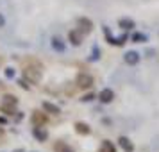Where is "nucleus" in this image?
Masks as SVG:
<instances>
[{"instance_id": "obj_15", "label": "nucleus", "mask_w": 159, "mask_h": 152, "mask_svg": "<svg viewBox=\"0 0 159 152\" xmlns=\"http://www.w3.org/2000/svg\"><path fill=\"white\" fill-rule=\"evenodd\" d=\"M52 47H54L56 50H65V45H63V41H61L59 38H52Z\"/></svg>"}, {"instance_id": "obj_22", "label": "nucleus", "mask_w": 159, "mask_h": 152, "mask_svg": "<svg viewBox=\"0 0 159 152\" xmlns=\"http://www.w3.org/2000/svg\"><path fill=\"white\" fill-rule=\"evenodd\" d=\"M7 122V120H6V118H2V116H0V123H2V125H4V123Z\"/></svg>"}, {"instance_id": "obj_9", "label": "nucleus", "mask_w": 159, "mask_h": 152, "mask_svg": "<svg viewBox=\"0 0 159 152\" xmlns=\"http://www.w3.org/2000/svg\"><path fill=\"white\" fill-rule=\"evenodd\" d=\"M138 61H139V54H138V52L130 50V52L125 54V63H127V65H136Z\"/></svg>"}, {"instance_id": "obj_14", "label": "nucleus", "mask_w": 159, "mask_h": 152, "mask_svg": "<svg viewBox=\"0 0 159 152\" xmlns=\"http://www.w3.org/2000/svg\"><path fill=\"white\" fill-rule=\"evenodd\" d=\"M120 27L122 29H132L134 27V22L129 20V18H123V20H120Z\"/></svg>"}, {"instance_id": "obj_2", "label": "nucleus", "mask_w": 159, "mask_h": 152, "mask_svg": "<svg viewBox=\"0 0 159 152\" xmlns=\"http://www.w3.org/2000/svg\"><path fill=\"white\" fill-rule=\"evenodd\" d=\"M23 77L27 82L30 84H38L39 81H41V73H39V68H32V66H27L25 70H23Z\"/></svg>"}, {"instance_id": "obj_11", "label": "nucleus", "mask_w": 159, "mask_h": 152, "mask_svg": "<svg viewBox=\"0 0 159 152\" xmlns=\"http://www.w3.org/2000/svg\"><path fill=\"white\" fill-rule=\"evenodd\" d=\"M43 109L47 111V113H50V115H59L61 111H59L57 106H54L52 102H43Z\"/></svg>"}, {"instance_id": "obj_8", "label": "nucleus", "mask_w": 159, "mask_h": 152, "mask_svg": "<svg viewBox=\"0 0 159 152\" xmlns=\"http://www.w3.org/2000/svg\"><path fill=\"white\" fill-rule=\"evenodd\" d=\"M118 143H120V147H122L125 152H132L134 150V145L130 143V140L129 138H125V136H122L120 140H118Z\"/></svg>"}, {"instance_id": "obj_19", "label": "nucleus", "mask_w": 159, "mask_h": 152, "mask_svg": "<svg viewBox=\"0 0 159 152\" xmlns=\"http://www.w3.org/2000/svg\"><path fill=\"white\" fill-rule=\"evenodd\" d=\"M6 75H7V77H15V70H13V68H7V70H6Z\"/></svg>"}, {"instance_id": "obj_23", "label": "nucleus", "mask_w": 159, "mask_h": 152, "mask_svg": "<svg viewBox=\"0 0 159 152\" xmlns=\"http://www.w3.org/2000/svg\"><path fill=\"white\" fill-rule=\"evenodd\" d=\"M15 152H23V150H22V149H20V150H15Z\"/></svg>"}, {"instance_id": "obj_12", "label": "nucleus", "mask_w": 159, "mask_h": 152, "mask_svg": "<svg viewBox=\"0 0 159 152\" xmlns=\"http://www.w3.org/2000/svg\"><path fill=\"white\" fill-rule=\"evenodd\" d=\"M75 131H77L79 134H89V132H91L89 125H86V123H82V122L75 123Z\"/></svg>"}, {"instance_id": "obj_16", "label": "nucleus", "mask_w": 159, "mask_h": 152, "mask_svg": "<svg viewBox=\"0 0 159 152\" xmlns=\"http://www.w3.org/2000/svg\"><path fill=\"white\" fill-rule=\"evenodd\" d=\"M100 150H104V152H116V149L113 147L111 141H102V149Z\"/></svg>"}, {"instance_id": "obj_7", "label": "nucleus", "mask_w": 159, "mask_h": 152, "mask_svg": "<svg viewBox=\"0 0 159 152\" xmlns=\"http://www.w3.org/2000/svg\"><path fill=\"white\" fill-rule=\"evenodd\" d=\"M79 27L82 32H91V29H93V22L91 20H88V18H79Z\"/></svg>"}, {"instance_id": "obj_6", "label": "nucleus", "mask_w": 159, "mask_h": 152, "mask_svg": "<svg viewBox=\"0 0 159 152\" xmlns=\"http://www.w3.org/2000/svg\"><path fill=\"white\" fill-rule=\"evenodd\" d=\"M32 134H34V138H36L38 141H45V140L48 138V132H47L45 129H41L39 125H36V127L32 129Z\"/></svg>"}, {"instance_id": "obj_20", "label": "nucleus", "mask_w": 159, "mask_h": 152, "mask_svg": "<svg viewBox=\"0 0 159 152\" xmlns=\"http://www.w3.org/2000/svg\"><path fill=\"white\" fill-rule=\"evenodd\" d=\"M20 84H22V88H25V90H29V84H27V81H20Z\"/></svg>"}, {"instance_id": "obj_18", "label": "nucleus", "mask_w": 159, "mask_h": 152, "mask_svg": "<svg viewBox=\"0 0 159 152\" xmlns=\"http://www.w3.org/2000/svg\"><path fill=\"white\" fill-rule=\"evenodd\" d=\"M89 100H93V95H91V93H88V95L82 97V102H89Z\"/></svg>"}, {"instance_id": "obj_1", "label": "nucleus", "mask_w": 159, "mask_h": 152, "mask_svg": "<svg viewBox=\"0 0 159 152\" xmlns=\"http://www.w3.org/2000/svg\"><path fill=\"white\" fill-rule=\"evenodd\" d=\"M18 106V99L13 95H6L2 97V104H0V111H4L6 115H15V108Z\"/></svg>"}, {"instance_id": "obj_3", "label": "nucleus", "mask_w": 159, "mask_h": 152, "mask_svg": "<svg viewBox=\"0 0 159 152\" xmlns=\"http://www.w3.org/2000/svg\"><path fill=\"white\" fill-rule=\"evenodd\" d=\"M75 84H77L79 88H82V90H88V88L93 86V77H91L89 73H79Z\"/></svg>"}, {"instance_id": "obj_5", "label": "nucleus", "mask_w": 159, "mask_h": 152, "mask_svg": "<svg viewBox=\"0 0 159 152\" xmlns=\"http://www.w3.org/2000/svg\"><path fill=\"white\" fill-rule=\"evenodd\" d=\"M113 99H115V91H113V90L106 88V90H102L100 91V102L109 104V102H113Z\"/></svg>"}, {"instance_id": "obj_21", "label": "nucleus", "mask_w": 159, "mask_h": 152, "mask_svg": "<svg viewBox=\"0 0 159 152\" xmlns=\"http://www.w3.org/2000/svg\"><path fill=\"white\" fill-rule=\"evenodd\" d=\"M4 23H6V20H4V16L0 15V27H2V25H4Z\"/></svg>"}, {"instance_id": "obj_13", "label": "nucleus", "mask_w": 159, "mask_h": 152, "mask_svg": "<svg viewBox=\"0 0 159 152\" xmlns=\"http://www.w3.org/2000/svg\"><path fill=\"white\" fill-rule=\"evenodd\" d=\"M54 149H56V152H75V150L72 149V147H70V145L63 143V141H57Z\"/></svg>"}, {"instance_id": "obj_24", "label": "nucleus", "mask_w": 159, "mask_h": 152, "mask_svg": "<svg viewBox=\"0 0 159 152\" xmlns=\"http://www.w3.org/2000/svg\"><path fill=\"white\" fill-rule=\"evenodd\" d=\"M100 152H104V150H100Z\"/></svg>"}, {"instance_id": "obj_10", "label": "nucleus", "mask_w": 159, "mask_h": 152, "mask_svg": "<svg viewBox=\"0 0 159 152\" xmlns=\"http://www.w3.org/2000/svg\"><path fill=\"white\" fill-rule=\"evenodd\" d=\"M68 38H70V41H72L73 45H80V41H82V34H80V30H70Z\"/></svg>"}, {"instance_id": "obj_17", "label": "nucleus", "mask_w": 159, "mask_h": 152, "mask_svg": "<svg viewBox=\"0 0 159 152\" xmlns=\"http://www.w3.org/2000/svg\"><path fill=\"white\" fill-rule=\"evenodd\" d=\"M132 41H136V43L147 41V36H143V34H139V32H136V34H132Z\"/></svg>"}, {"instance_id": "obj_4", "label": "nucleus", "mask_w": 159, "mask_h": 152, "mask_svg": "<svg viewBox=\"0 0 159 152\" xmlns=\"http://www.w3.org/2000/svg\"><path fill=\"white\" fill-rule=\"evenodd\" d=\"M32 123L43 127L45 123H48V118H47V115L41 113V111H34V113H32Z\"/></svg>"}]
</instances>
